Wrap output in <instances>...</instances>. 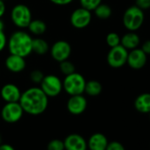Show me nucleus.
Masks as SVG:
<instances>
[{
  "mask_svg": "<svg viewBox=\"0 0 150 150\" xmlns=\"http://www.w3.org/2000/svg\"><path fill=\"white\" fill-rule=\"evenodd\" d=\"M8 39L4 33V31H0V52H2L7 47Z\"/></svg>",
  "mask_w": 150,
  "mask_h": 150,
  "instance_id": "c85d7f7f",
  "label": "nucleus"
},
{
  "mask_svg": "<svg viewBox=\"0 0 150 150\" xmlns=\"http://www.w3.org/2000/svg\"><path fill=\"white\" fill-rule=\"evenodd\" d=\"M128 50L121 44L110 48L107 55V63L112 68L123 67L127 62Z\"/></svg>",
  "mask_w": 150,
  "mask_h": 150,
  "instance_id": "6e6552de",
  "label": "nucleus"
},
{
  "mask_svg": "<svg viewBox=\"0 0 150 150\" xmlns=\"http://www.w3.org/2000/svg\"><path fill=\"white\" fill-rule=\"evenodd\" d=\"M148 114H149V119H150V112H149Z\"/></svg>",
  "mask_w": 150,
  "mask_h": 150,
  "instance_id": "e433bc0d",
  "label": "nucleus"
},
{
  "mask_svg": "<svg viewBox=\"0 0 150 150\" xmlns=\"http://www.w3.org/2000/svg\"><path fill=\"white\" fill-rule=\"evenodd\" d=\"M102 1L103 0H80V4L81 7L92 12L102 4Z\"/></svg>",
  "mask_w": 150,
  "mask_h": 150,
  "instance_id": "393cba45",
  "label": "nucleus"
},
{
  "mask_svg": "<svg viewBox=\"0 0 150 150\" xmlns=\"http://www.w3.org/2000/svg\"><path fill=\"white\" fill-rule=\"evenodd\" d=\"M147 61V55L139 48L133 49L128 52L126 64L134 70L143 68Z\"/></svg>",
  "mask_w": 150,
  "mask_h": 150,
  "instance_id": "f8f14e48",
  "label": "nucleus"
},
{
  "mask_svg": "<svg viewBox=\"0 0 150 150\" xmlns=\"http://www.w3.org/2000/svg\"><path fill=\"white\" fill-rule=\"evenodd\" d=\"M136 6L142 10H147L150 8V0H136Z\"/></svg>",
  "mask_w": 150,
  "mask_h": 150,
  "instance_id": "c756f323",
  "label": "nucleus"
},
{
  "mask_svg": "<svg viewBox=\"0 0 150 150\" xmlns=\"http://www.w3.org/2000/svg\"><path fill=\"white\" fill-rule=\"evenodd\" d=\"M5 29V23L2 21V18H0V31H4Z\"/></svg>",
  "mask_w": 150,
  "mask_h": 150,
  "instance_id": "f704fd0d",
  "label": "nucleus"
},
{
  "mask_svg": "<svg viewBox=\"0 0 150 150\" xmlns=\"http://www.w3.org/2000/svg\"><path fill=\"white\" fill-rule=\"evenodd\" d=\"M31 35L24 30H17L13 32L8 39L7 47L10 54L27 57L32 53Z\"/></svg>",
  "mask_w": 150,
  "mask_h": 150,
  "instance_id": "f03ea898",
  "label": "nucleus"
},
{
  "mask_svg": "<svg viewBox=\"0 0 150 150\" xmlns=\"http://www.w3.org/2000/svg\"><path fill=\"white\" fill-rule=\"evenodd\" d=\"M44 77V73L41 70H34L30 73V80L35 84H40Z\"/></svg>",
  "mask_w": 150,
  "mask_h": 150,
  "instance_id": "bb28decb",
  "label": "nucleus"
},
{
  "mask_svg": "<svg viewBox=\"0 0 150 150\" xmlns=\"http://www.w3.org/2000/svg\"><path fill=\"white\" fill-rule=\"evenodd\" d=\"M120 39L121 37L117 33L115 32H110L106 36V43L109 47L113 48L120 44Z\"/></svg>",
  "mask_w": 150,
  "mask_h": 150,
  "instance_id": "b1692460",
  "label": "nucleus"
},
{
  "mask_svg": "<svg viewBox=\"0 0 150 150\" xmlns=\"http://www.w3.org/2000/svg\"><path fill=\"white\" fill-rule=\"evenodd\" d=\"M19 103L24 113L31 116H38L47 110L49 97L40 87H32L21 93Z\"/></svg>",
  "mask_w": 150,
  "mask_h": 150,
  "instance_id": "f257e3e1",
  "label": "nucleus"
},
{
  "mask_svg": "<svg viewBox=\"0 0 150 150\" xmlns=\"http://www.w3.org/2000/svg\"><path fill=\"white\" fill-rule=\"evenodd\" d=\"M146 55H150V40H146L143 42L140 48Z\"/></svg>",
  "mask_w": 150,
  "mask_h": 150,
  "instance_id": "2f4dec72",
  "label": "nucleus"
},
{
  "mask_svg": "<svg viewBox=\"0 0 150 150\" xmlns=\"http://www.w3.org/2000/svg\"><path fill=\"white\" fill-rule=\"evenodd\" d=\"M87 143L88 150H106L109 141L103 133L96 132L89 137Z\"/></svg>",
  "mask_w": 150,
  "mask_h": 150,
  "instance_id": "dca6fc26",
  "label": "nucleus"
},
{
  "mask_svg": "<svg viewBox=\"0 0 150 150\" xmlns=\"http://www.w3.org/2000/svg\"><path fill=\"white\" fill-rule=\"evenodd\" d=\"M28 29L30 34L36 36H40L46 32L47 25L42 20H32L28 27Z\"/></svg>",
  "mask_w": 150,
  "mask_h": 150,
  "instance_id": "aec40b11",
  "label": "nucleus"
},
{
  "mask_svg": "<svg viewBox=\"0 0 150 150\" xmlns=\"http://www.w3.org/2000/svg\"><path fill=\"white\" fill-rule=\"evenodd\" d=\"M106 150H125L124 145L118 141H111L108 143Z\"/></svg>",
  "mask_w": 150,
  "mask_h": 150,
  "instance_id": "cd10ccee",
  "label": "nucleus"
},
{
  "mask_svg": "<svg viewBox=\"0 0 150 150\" xmlns=\"http://www.w3.org/2000/svg\"><path fill=\"white\" fill-rule=\"evenodd\" d=\"M5 65L6 69L11 72L20 73L25 70L27 63L25 57L14 54H10L5 60Z\"/></svg>",
  "mask_w": 150,
  "mask_h": 150,
  "instance_id": "2eb2a0df",
  "label": "nucleus"
},
{
  "mask_svg": "<svg viewBox=\"0 0 150 150\" xmlns=\"http://www.w3.org/2000/svg\"><path fill=\"white\" fill-rule=\"evenodd\" d=\"M86 79L82 74L74 71L65 75L63 81V89L69 96L83 95L86 86Z\"/></svg>",
  "mask_w": 150,
  "mask_h": 150,
  "instance_id": "20e7f679",
  "label": "nucleus"
},
{
  "mask_svg": "<svg viewBox=\"0 0 150 150\" xmlns=\"http://www.w3.org/2000/svg\"><path fill=\"white\" fill-rule=\"evenodd\" d=\"M50 1L58 6H68L71 3H72L74 0H50Z\"/></svg>",
  "mask_w": 150,
  "mask_h": 150,
  "instance_id": "7c9ffc66",
  "label": "nucleus"
},
{
  "mask_svg": "<svg viewBox=\"0 0 150 150\" xmlns=\"http://www.w3.org/2000/svg\"><path fill=\"white\" fill-rule=\"evenodd\" d=\"M64 141V150H88L86 139L78 133H71L67 135Z\"/></svg>",
  "mask_w": 150,
  "mask_h": 150,
  "instance_id": "ddd939ff",
  "label": "nucleus"
},
{
  "mask_svg": "<svg viewBox=\"0 0 150 150\" xmlns=\"http://www.w3.org/2000/svg\"><path fill=\"white\" fill-rule=\"evenodd\" d=\"M87 107H88V101L83 95L70 96L66 103V108L68 112L75 116L81 115L83 112H85Z\"/></svg>",
  "mask_w": 150,
  "mask_h": 150,
  "instance_id": "9b49d317",
  "label": "nucleus"
},
{
  "mask_svg": "<svg viewBox=\"0 0 150 150\" xmlns=\"http://www.w3.org/2000/svg\"><path fill=\"white\" fill-rule=\"evenodd\" d=\"M59 69L64 75H68L75 71V65L67 59L59 63Z\"/></svg>",
  "mask_w": 150,
  "mask_h": 150,
  "instance_id": "5701e85b",
  "label": "nucleus"
},
{
  "mask_svg": "<svg viewBox=\"0 0 150 150\" xmlns=\"http://www.w3.org/2000/svg\"><path fill=\"white\" fill-rule=\"evenodd\" d=\"M71 54V46L68 42L64 40H59L55 42L50 48L51 57L58 63L67 60L70 57Z\"/></svg>",
  "mask_w": 150,
  "mask_h": 150,
  "instance_id": "9d476101",
  "label": "nucleus"
},
{
  "mask_svg": "<svg viewBox=\"0 0 150 150\" xmlns=\"http://www.w3.org/2000/svg\"><path fill=\"white\" fill-rule=\"evenodd\" d=\"M40 88L48 97H56L59 96L63 90V81L55 74L44 75L40 83Z\"/></svg>",
  "mask_w": 150,
  "mask_h": 150,
  "instance_id": "423d86ee",
  "label": "nucleus"
},
{
  "mask_svg": "<svg viewBox=\"0 0 150 150\" xmlns=\"http://www.w3.org/2000/svg\"><path fill=\"white\" fill-rule=\"evenodd\" d=\"M0 150H15V148L10 144H0Z\"/></svg>",
  "mask_w": 150,
  "mask_h": 150,
  "instance_id": "72a5a7b5",
  "label": "nucleus"
},
{
  "mask_svg": "<svg viewBox=\"0 0 150 150\" xmlns=\"http://www.w3.org/2000/svg\"><path fill=\"white\" fill-rule=\"evenodd\" d=\"M144 21V10L136 5L128 7L123 14V24L128 31L136 32L141 28Z\"/></svg>",
  "mask_w": 150,
  "mask_h": 150,
  "instance_id": "7ed1b4c3",
  "label": "nucleus"
},
{
  "mask_svg": "<svg viewBox=\"0 0 150 150\" xmlns=\"http://www.w3.org/2000/svg\"><path fill=\"white\" fill-rule=\"evenodd\" d=\"M95 15L101 20H107L109 19L112 14V9L109 5L106 4H100L95 10H94Z\"/></svg>",
  "mask_w": 150,
  "mask_h": 150,
  "instance_id": "4be33fe9",
  "label": "nucleus"
},
{
  "mask_svg": "<svg viewBox=\"0 0 150 150\" xmlns=\"http://www.w3.org/2000/svg\"><path fill=\"white\" fill-rule=\"evenodd\" d=\"M92 21V13L91 11H88L83 7L76 8L70 16V23L71 25L77 29L86 28Z\"/></svg>",
  "mask_w": 150,
  "mask_h": 150,
  "instance_id": "1a4fd4ad",
  "label": "nucleus"
},
{
  "mask_svg": "<svg viewBox=\"0 0 150 150\" xmlns=\"http://www.w3.org/2000/svg\"><path fill=\"white\" fill-rule=\"evenodd\" d=\"M6 11V6L5 4V1L0 0V18H2L5 15Z\"/></svg>",
  "mask_w": 150,
  "mask_h": 150,
  "instance_id": "473e14b6",
  "label": "nucleus"
},
{
  "mask_svg": "<svg viewBox=\"0 0 150 150\" xmlns=\"http://www.w3.org/2000/svg\"><path fill=\"white\" fill-rule=\"evenodd\" d=\"M139 43L140 38L138 34L133 31H128L120 39V44L127 50H132L133 49L139 48Z\"/></svg>",
  "mask_w": 150,
  "mask_h": 150,
  "instance_id": "f3484780",
  "label": "nucleus"
},
{
  "mask_svg": "<svg viewBox=\"0 0 150 150\" xmlns=\"http://www.w3.org/2000/svg\"><path fill=\"white\" fill-rule=\"evenodd\" d=\"M47 150H64V141L59 139L50 140L47 145Z\"/></svg>",
  "mask_w": 150,
  "mask_h": 150,
  "instance_id": "a878e982",
  "label": "nucleus"
},
{
  "mask_svg": "<svg viewBox=\"0 0 150 150\" xmlns=\"http://www.w3.org/2000/svg\"><path fill=\"white\" fill-rule=\"evenodd\" d=\"M24 115V110L19 102L6 103L1 110L2 119L8 124H14L20 121Z\"/></svg>",
  "mask_w": 150,
  "mask_h": 150,
  "instance_id": "0eeeda50",
  "label": "nucleus"
},
{
  "mask_svg": "<svg viewBox=\"0 0 150 150\" xmlns=\"http://www.w3.org/2000/svg\"><path fill=\"white\" fill-rule=\"evenodd\" d=\"M21 93L20 88L13 83H6L0 89V96L6 103L19 102Z\"/></svg>",
  "mask_w": 150,
  "mask_h": 150,
  "instance_id": "4468645a",
  "label": "nucleus"
},
{
  "mask_svg": "<svg viewBox=\"0 0 150 150\" xmlns=\"http://www.w3.org/2000/svg\"><path fill=\"white\" fill-rule=\"evenodd\" d=\"M2 143V139H1V135H0V144Z\"/></svg>",
  "mask_w": 150,
  "mask_h": 150,
  "instance_id": "c9c22d12",
  "label": "nucleus"
},
{
  "mask_svg": "<svg viewBox=\"0 0 150 150\" xmlns=\"http://www.w3.org/2000/svg\"><path fill=\"white\" fill-rule=\"evenodd\" d=\"M49 50H50V45L47 42V41L40 37L33 38L32 52L42 56V55H45L47 52H49Z\"/></svg>",
  "mask_w": 150,
  "mask_h": 150,
  "instance_id": "6ab92c4d",
  "label": "nucleus"
},
{
  "mask_svg": "<svg viewBox=\"0 0 150 150\" xmlns=\"http://www.w3.org/2000/svg\"><path fill=\"white\" fill-rule=\"evenodd\" d=\"M102 91H103V86L99 81L92 80L86 82L84 93H86L88 96H97L102 93Z\"/></svg>",
  "mask_w": 150,
  "mask_h": 150,
  "instance_id": "412c9836",
  "label": "nucleus"
},
{
  "mask_svg": "<svg viewBox=\"0 0 150 150\" xmlns=\"http://www.w3.org/2000/svg\"><path fill=\"white\" fill-rule=\"evenodd\" d=\"M3 1H5V0H3Z\"/></svg>",
  "mask_w": 150,
  "mask_h": 150,
  "instance_id": "4c0bfd02",
  "label": "nucleus"
},
{
  "mask_svg": "<svg viewBox=\"0 0 150 150\" xmlns=\"http://www.w3.org/2000/svg\"><path fill=\"white\" fill-rule=\"evenodd\" d=\"M32 20V13L28 6L18 4L13 7L11 11V21L18 28H28Z\"/></svg>",
  "mask_w": 150,
  "mask_h": 150,
  "instance_id": "39448f33",
  "label": "nucleus"
},
{
  "mask_svg": "<svg viewBox=\"0 0 150 150\" xmlns=\"http://www.w3.org/2000/svg\"><path fill=\"white\" fill-rule=\"evenodd\" d=\"M134 108L137 111L148 114L150 112V93H143L134 101Z\"/></svg>",
  "mask_w": 150,
  "mask_h": 150,
  "instance_id": "a211bd4d",
  "label": "nucleus"
}]
</instances>
